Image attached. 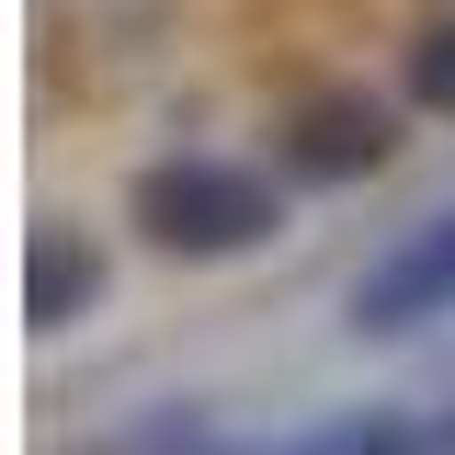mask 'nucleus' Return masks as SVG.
<instances>
[{
	"label": "nucleus",
	"mask_w": 455,
	"mask_h": 455,
	"mask_svg": "<svg viewBox=\"0 0 455 455\" xmlns=\"http://www.w3.org/2000/svg\"><path fill=\"white\" fill-rule=\"evenodd\" d=\"M125 217L171 262H228V251H262L284 228V182L251 171V160H148L137 194H125Z\"/></svg>",
	"instance_id": "1"
},
{
	"label": "nucleus",
	"mask_w": 455,
	"mask_h": 455,
	"mask_svg": "<svg viewBox=\"0 0 455 455\" xmlns=\"http://www.w3.org/2000/svg\"><path fill=\"white\" fill-rule=\"evenodd\" d=\"M421 319H455V205L421 217L376 274L353 284V331L364 341H398V331H421Z\"/></svg>",
	"instance_id": "2"
},
{
	"label": "nucleus",
	"mask_w": 455,
	"mask_h": 455,
	"mask_svg": "<svg viewBox=\"0 0 455 455\" xmlns=\"http://www.w3.org/2000/svg\"><path fill=\"white\" fill-rule=\"evenodd\" d=\"M274 148H284V171H296V182H364V171L398 160V114L364 103V92H319V103L284 114Z\"/></svg>",
	"instance_id": "3"
},
{
	"label": "nucleus",
	"mask_w": 455,
	"mask_h": 455,
	"mask_svg": "<svg viewBox=\"0 0 455 455\" xmlns=\"http://www.w3.org/2000/svg\"><path fill=\"white\" fill-rule=\"evenodd\" d=\"M103 296V251L80 228H35V274H23V319L35 331H68L80 307Z\"/></svg>",
	"instance_id": "4"
},
{
	"label": "nucleus",
	"mask_w": 455,
	"mask_h": 455,
	"mask_svg": "<svg viewBox=\"0 0 455 455\" xmlns=\"http://www.w3.org/2000/svg\"><path fill=\"white\" fill-rule=\"evenodd\" d=\"M92 455H239V444H228V421H217V410L171 398V410H137L125 433H103Z\"/></svg>",
	"instance_id": "5"
},
{
	"label": "nucleus",
	"mask_w": 455,
	"mask_h": 455,
	"mask_svg": "<svg viewBox=\"0 0 455 455\" xmlns=\"http://www.w3.org/2000/svg\"><path fill=\"white\" fill-rule=\"evenodd\" d=\"M274 455H433V421H410V410H341L319 433H296Z\"/></svg>",
	"instance_id": "6"
},
{
	"label": "nucleus",
	"mask_w": 455,
	"mask_h": 455,
	"mask_svg": "<svg viewBox=\"0 0 455 455\" xmlns=\"http://www.w3.org/2000/svg\"><path fill=\"white\" fill-rule=\"evenodd\" d=\"M410 103H421V114H455V23H433V35L410 46Z\"/></svg>",
	"instance_id": "7"
},
{
	"label": "nucleus",
	"mask_w": 455,
	"mask_h": 455,
	"mask_svg": "<svg viewBox=\"0 0 455 455\" xmlns=\"http://www.w3.org/2000/svg\"><path fill=\"white\" fill-rule=\"evenodd\" d=\"M433 455H455V398H444V410H433Z\"/></svg>",
	"instance_id": "8"
}]
</instances>
